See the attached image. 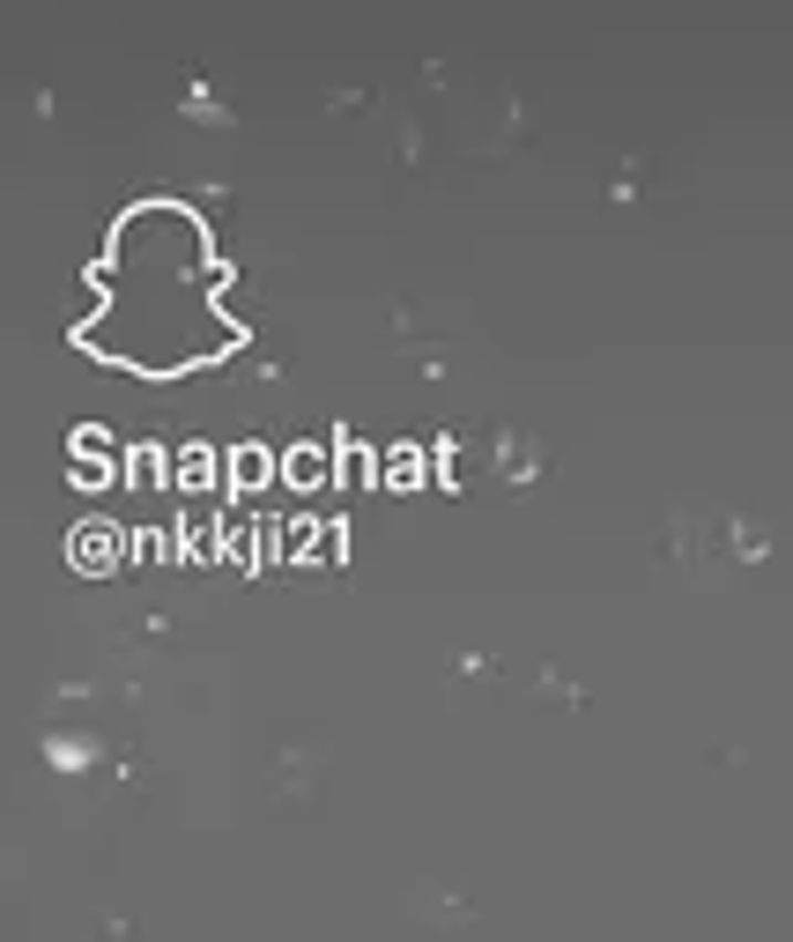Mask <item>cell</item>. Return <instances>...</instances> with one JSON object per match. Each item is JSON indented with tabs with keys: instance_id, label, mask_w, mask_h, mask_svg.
Listing matches in <instances>:
<instances>
[{
	"instance_id": "6da1fadb",
	"label": "cell",
	"mask_w": 793,
	"mask_h": 942,
	"mask_svg": "<svg viewBox=\"0 0 793 942\" xmlns=\"http://www.w3.org/2000/svg\"><path fill=\"white\" fill-rule=\"evenodd\" d=\"M97 290H149V312H142V320L119 327V334H104V349L126 356V364L171 372L186 356H208V342H223L208 246H200L194 216H178V208H142V216H126Z\"/></svg>"
}]
</instances>
